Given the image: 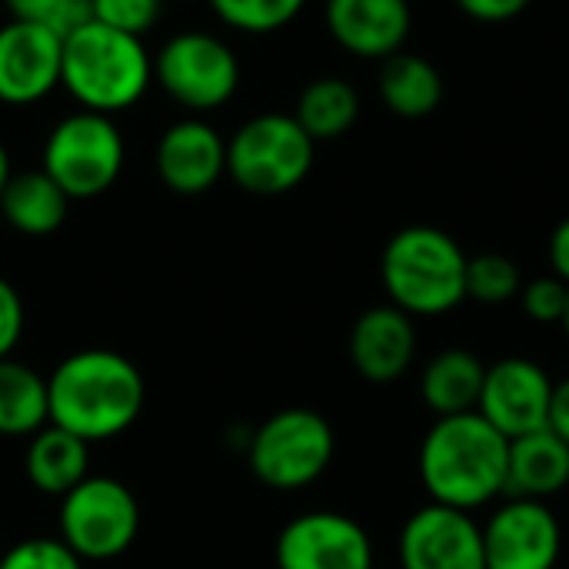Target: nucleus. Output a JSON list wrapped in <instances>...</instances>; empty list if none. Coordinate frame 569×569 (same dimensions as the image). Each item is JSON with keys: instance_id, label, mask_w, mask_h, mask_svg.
<instances>
[{"instance_id": "1", "label": "nucleus", "mask_w": 569, "mask_h": 569, "mask_svg": "<svg viewBox=\"0 0 569 569\" xmlns=\"http://www.w3.org/2000/svg\"><path fill=\"white\" fill-rule=\"evenodd\" d=\"M147 400V387L130 357L117 350H77L47 377L50 423L100 443L127 433Z\"/></svg>"}, {"instance_id": "2", "label": "nucleus", "mask_w": 569, "mask_h": 569, "mask_svg": "<svg viewBox=\"0 0 569 569\" xmlns=\"http://www.w3.org/2000/svg\"><path fill=\"white\" fill-rule=\"evenodd\" d=\"M510 440L477 410L437 417L420 443V483L430 503L473 513L507 490Z\"/></svg>"}, {"instance_id": "3", "label": "nucleus", "mask_w": 569, "mask_h": 569, "mask_svg": "<svg viewBox=\"0 0 569 569\" xmlns=\"http://www.w3.org/2000/svg\"><path fill=\"white\" fill-rule=\"evenodd\" d=\"M153 80V57L143 37L120 33L97 20L80 23L63 37L60 87L93 113H123L140 103Z\"/></svg>"}, {"instance_id": "4", "label": "nucleus", "mask_w": 569, "mask_h": 569, "mask_svg": "<svg viewBox=\"0 0 569 569\" xmlns=\"http://www.w3.org/2000/svg\"><path fill=\"white\" fill-rule=\"evenodd\" d=\"M467 253L440 227L397 230L380 257V280L393 307L417 317H443L467 300Z\"/></svg>"}, {"instance_id": "5", "label": "nucleus", "mask_w": 569, "mask_h": 569, "mask_svg": "<svg viewBox=\"0 0 569 569\" xmlns=\"http://www.w3.org/2000/svg\"><path fill=\"white\" fill-rule=\"evenodd\" d=\"M317 160V143L293 113H257L227 140V177L253 197L297 190Z\"/></svg>"}, {"instance_id": "6", "label": "nucleus", "mask_w": 569, "mask_h": 569, "mask_svg": "<svg viewBox=\"0 0 569 569\" xmlns=\"http://www.w3.org/2000/svg\"><path fill=\"white\" fill-rule=\"evenodd\" d=\"M123 133L113 117L73 110L50 127L40 153V170L70 200H93L117 183L123 170Z\"/></svg>"}, {"instance_id": "7", "label": "nucleus", "mask_w": 569, "mask_h": 569, "mask_svg": "<svg viewBox=\"0 0 569 569\" xmlns=\"http://www.w3.org/2000/svg\"><path fill=\"white\" fill-rule=\"evenodd\" d=\"M337 437L323 413L287 407L267 417L250 437V470L270 490H303L317 483L333 463Z\"/></svg>"}, {"instance_id": "8", "label": "nucleus", "mask_w": 569, "mask_h": 569, "mask_svg": "<svg viewBox=\"0 0 569 569\" xmlns=\"http://www.w3.org/2000/svg\"><path fill=\"white\" fill-rule=\"evenodd\" d=\"M153 80L177 107L203 117L227 107L240 90V57L217 33L180 30L160 47Z\"/></svg>"}, {"instance_id": "9", "label": "nucleus", "mask_w": 569, "mask_h": 569, "mask_svg": "<svg viewBox=\"0 0 569 569\" xmlns=\"http://www.w3.org/2000/svg\"><path fill=\"white\" fill-rule=\"evenodd\" d=\"M140 533V503L113 477H87L60 497V540L80 560H113Z\"/></svg>"}, {"instance_id": "10", "label": "nucleus", "mask_w": 569, "mask_h": 569, "mask_svg": "<svg viewBox=\"0 0 569 569\" xmlns=\"http://www.w3.org/2000/svg\"><path fill=\"white\" fill-rule=\"evenodd\" d=\"M563 527L550 503L507 497L483 523L487 569H557Z\"/></svg>"}, {"instance_id": "11", "label": "nucleus", "mask_w": 569, "mask_h": 569, "mask_svg": "<svg viewBox=\"0 0 569 569\" xmlns=\"http://www.w3.org/2000/svg\"><path fill=\"white\" fill-rule=\"evenodd\" d=\"M277 569H373V543L353 517L313 510L280 530Z\"/></svg>"}, {"instance_id": "12", "label": "nucleus", "mask_w": 569, "mask_h": 569, "mask_svg": "<svg viewBox=\"0 0 569 569\" xmlns=\"http://www.w3.org/2000/svg\"><path fill=\"white\" fill-rule=\"evenodd\" d=\"M400 569H487L483 527L453 507L427 503L400 530Z\"/></svg>"}, {"instance_id": "13", "label": "nucleus", "mask_w": 569, "mask_h": 569, "mask_svg": "<svg viewBox=\"0 0 569 569\" xmlns=\"http://www.w3.org/2000/svg\"><path fill=\"white\" fill-rule=\"evenodd\" d=\"M550 397L553 380L537 360L503 357L493 367H487L477 413L487 423H493L507 440H517L547 427Z\"/></svg>"}, {"instance_id": "14", "label": "nucleus", "mask_w": 569, "mask_h": 569, "mask_svg": "<svg viewBox=\"0 0 569 569\" xmlns=\"http://www.w3.org/2000/svg\"><path fill=\"white\" fill-rule=\"evenodd\" d=\"M153 167L167 190L200 197L227 177V137L203 117L173 120L153 147Z\"/></svg>"}, {"instance_id": "15", "label": "nucleus", "mask_w": 569, "mask_h": 569, "mask_svg": "<svg viewBox=\"0 0 569 569\" xmlns=\"http://www.w3.org/2000/svg\"><path fill=\"white\" fill-rule=\"evenodd\" d=\"M63 37L40 23L10 20L0 27V103L30 107L60 87Z\"/></svg>"}, {"instance_id": "16", "label": "nucleus", "mask_w": 569, "mask_h": 569, "mask_svg": "<svg viewBox=\"0 0 569 569\" xmlns=\"http://www.w3.org/2000/svg\"><path fill=\"white\" fill-rule=\"evenodd\" d=\"M323 20L333 43L360 60H387L407 50L413 30L410 0H327Z\"/></svg>"}, {"instance_id": "17", "label": "nucleus", "mask_w": 569, "mask_h": 569, "mask_svg": "<svg viewBox=\"0 0 569 569\" xmlns=\"http://www.w3.org/2000/svg\"><path fill=\"white\" fill-rule=\"evenodd\" d=\"M417 357L413 317L393 303L370 307L357 317L350 330V363L370 383L400 380Z\"/></svg>"}, {"instance_id": "18", "label": "nucleus", "mask_w": 569, "mask_h": 569, "mask_svg": "<svg viewBox=\"0 0 569 569\" xmlns=\"http://www.w3.org/2000/svg\"><path fill=\"white\" fill-rule=\"evenodd\" d=\"M569 487V447L553 430H533L510 440L503 497L550 500Z\"/></svg>"}, {"instance_id": "19", "label": "nucleus", "mask_w": 569, "mask_h": 569, "mask_svg": "<svg viewBox=\"0 0 569 569\" xmlns=\"http://www.w3.org/2000/svg\"><path fill=\"white\" fill-rule=\"evenodd\" d=\"M377 93L380 103L403 117V120H423L443 103V73L420 53L400 50L387 60H380L377 73Z\"/></svg>"}, {"instance_id": "20", "label": "nucleus", "mask_w": 569, "mask_h": 569, "mask_svg": "<svg viewBox=\"0 0 569 569\" xmlns=\"http://www.w3.org/2000/svg\"><path fill=\"white\" fill-rule=\"evenodd\" d=\"M487 367L473 350L447 347L427 360L420 373V397L433 417H457L470 413L480 403Z\"/></svg>"}, {"instance_id": "21", "label": "nucleus", "mask_w": 569, "mask_h": 569, "mask_svg": "<svg viewBox=\"0 0 569 569\" xmlns=\"http://www.w3.org/2000/svg\"><path fill=\"white\" fill-rule=\"evenodd\" d=\"M23 470L43 497H67L80 480L90 477V443L47 423L30 437Z\"/></svg>"}, {"instance_id": "22", "label": "nucleus", "mask_w": 569, "mask_h": 569, "mask_svg": "<svg viewBox=\"0 0 569 569\" xmlns=\"http://www.w3.org/2000/svg\"><path fill=\"white\" fill-rule=\"evenodd\" d=\"M67 210H70V197L43 170L10 173L0 193V217L10 223V230L23 237H47L60 230Z\"/></svg>"}, {"instance_id": "23", "label": "nucleus", "mask_w": 569, "mask_h": 569, "mask_svg": "<svg viewBox=\"0 0 569 569\" xmlns=\"http://www.w3.org/2000/svg\"><path fill=\"white\" fill-rule=\"evenodd\" d=\"M293 117L313 143L340 140L360 120V93L343 77H317L300 90Z\"/></svg>"}, {"instance_id": "24", "label": "nucleus", "mask_w": 569, "mask_h": 569, "mask_svg": "<svg viewBox=\"0 0 569 569\" xmlns=\"http://www.w3.org/2000/svg\"><path fill=\"white\" fill-rule=\"evenodd\" d=\"M47 423V377L13 357L0 360V437H33Z\"/></svg>"}, {"instance_id": "25", "label": "nucleus", "mask_w": 569, "mask_h": 569, "mask_svg": "<svg viewBox=\"0 0 569 569\" xmlns=\"http://www.w3.org/2000/svg\"><path fill=\"white\" fill-rule=\"evenodd\" d=\"M523 290V273L507 253H477L467 260V297L480 307H503Z\"/></svg>"}, {"instance_id": "26", "label": "nucleus", "mask_w": 569, "mask_h": 569, "mask_svg": "<svg viewBox=\"0 0 569 569\" xmlns=\"http://www.w3.org/2000/svg\"><path fill=\"white\" fill-rule=\"evenodd\" d=\"M210 7L230 30L263 37L293 23L303 13L307 0H210Z\"/></svg>"}, {"instance_id": "27", "label": "nucleus", "mask_w": 569, "mask_h": 569, "mask_svg": "<svg viewBox=\"0 0 569 569\" xmlns=\"http://www.w3.org/2000/svg\"><path fill=\"white\" fill-rule=\"evenodd\" d=\"M10 10V20H27L53 30L57 37H67L80 23L90 20V0H3Z\"/></svg>"}, {"instance_id": "28", "label": "nucleus", "mask_w": 569, "mask_h": 569, "mask_svg": "<svg viewBox=\"0 0 569 569\" xmlns=\"http://www.w3.org/2000/svg\"><path fill=\"white\" fill-rule=\"evenodd\" d=\"M163 17V0H90V20L130 37L150 33Z\"/></svg>"}, {"instance_id": "29", "label": "nucleus", "mask_w": 569, "mask_h": 569, "mask_svg": "<svg viewBox=\"0 0 569 569\" xmlns=\"http://www.w3.org/2000/svg\"><path fill=\"white\" fill-rule=\"evenodd\" d=\"M0 569H83V560L63 540L33 537L13 543L0 557Z\"/></svg>"}, {"instance_id": "30", "label": "nucleus", "mask_w": 569, "mask_h": 569, "mask_svg": "<svg viewBox=\"0 0 569 569\" xmlns=\"http://www.w3.org/2000/svg\"><path fill=\"white\" fill-rule=\"evenodd\" d=\"M569 300V283L560 280L557 273L550 277H537L530 283H523L520 290V303H523V313L537 323H560L563 313H567Z\"/></svg>"}, {"instance_id": "31", "label": "nucleus", "mask_w": 569, "mask_h": 569, "mask_svg": "<svg viewBox=\"0 0 569 569\" xmlns=\"http://www.w3.org/2000/svg\"><path fill=\"white\" fill-rule=\"evenodd\" d=\"M23 300L10 280L0 277V360H7L23 337Z\"/></svg>"}, {"instance_id": "32", "label": "nucleus", "mask_w": 569, "mask_h": 569, "mask_svg": "<svg viewBox=\"0 0 569 569\" xmlns=\"http://www.w3.org/2000/svg\"><path fill=\"white\" fill-rule=\"evenodd\" d=\"M453 3L460 13H467L477 23H507L530 7V0H453Z\"/></svg>"}, {"instance_id": "33", "label": "nucleus", "mask_w": 569, "mask_h": 569, "mask_svg": "<svg viewBox=\"0 0 569 569\" xmlns=\"http://www.w3.org/2000/svg\"><path fill=\"white\" fill-rule=\"evenodd\" d=\"M547 430H553V433L569 447V377L553 383L550 413H547Z\"/></svg>"}, {"instance_id": "34", "label": "nucleus", "mask_w": 569, "mask_h": 569, "mask_svg": "<svg viewBox=\"0 0 569 569\" xmlns=\"http://www.w3.org/2000/svg\"><path fill=\"white\" fill-rule=\"evenodd\" d=\"M547 257H550L553 273L569 283V217H563V220L553 227L550 243H547Z\"/></svg>"}, {"instance_id": "35", "label": "nucleus", "mask_w": 569, "mask_h": 569, "mask_svg": "<svg viewBox=\"0 0 569 569\" xmlns=\"http://www.w3.org/2000/svg\"><path fill=\"white\" fill-rule=\"evenodd\" d=\"M10 153H7V147H3V140H0V193H3V187H7V180H10Z\"/></svg>"}, {"instance_id": "36", "label": "nucleus", "mask_w": 569, "mask_h": 569, "mask_svg": "<svg viewBox=\"0 0 569 569\" xmlns=\"http://www.w3.org/2000/svg\"><path fill=\"white\" fill-rule=\"evenodd\" d=\"M560 327H563V333H567V340H569V300H567V313H563V320H560Z\"/></svg>"}]
</instances>
